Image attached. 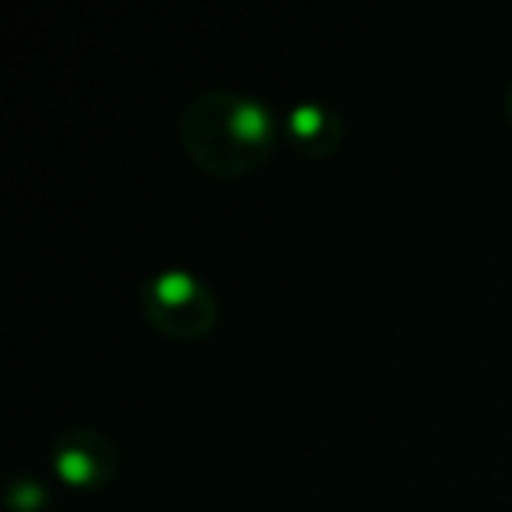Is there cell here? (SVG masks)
Listing matches in <instances>:
<instances>
[{
    "instance_id": "cell-1",
    "label": "cell",
    "mask_w": 512,
    "mask_h": 512,
    "mask_svg": "<svg viewBox=\"0 0 512 512\" xmlns=\"http://www.w3.org/2000/svg\"><path fill=\"white\" fill-rule=\"evenodd\" d=\"M278 141V116L264 102L239 92H207L183 116L186 155L207 176H249L274 155Z\"/></svg>"
},
{
    "instance_id": "cell-2",
    "label": "cell",
    "mask_w": 512,
    "mask_h": 512,
    "mask_svg": "<svg viewBox=\"0 0 512 512\" xmlns=\"http://www.w3.org/2000/svg\"><path fill=\"white\" fill-rule=\"evenodd\" d=\"M141 313L162 337L204 341L218 320V302L197 274L162 271L141 285Z\"/></svg>"
},
{
    "instance_id": "cell-3",
    "label": "cell",
    "mask_w": 512,
    "mask_h": 512,
    "mask_svg": "<svg viewBox=\"0 0 512 512\" xmlns=\"http://www.w3.org/2000/svg\"><path fill=\"white\" fill-rule=\"evenodd\" d=\"M53 470L64 484L81 491L106 488L116 477V446L92 428H67L53 442Z\"/></svg>"
},
{
    "instance_id": "cell-4",
    "label": "cell",
    "mask_w": 512,
    "mask_h": 512,
    "mask_svg": "<svg viewBox=\"0 0 512 512\" xmlns=\"http://www.w3.org/2000/svg\"><path fill=\"white\" fill-rule=\"evenodd\" d=\"M281 137L306 158H327L341 144V116L320 102H302L281 120Z\"/></svg>"
},
{
    "instance_id": "cell-5",
    "label": "cell",
    "mask_w": 512,
    "mask_h": 512,
    "mask_svg": "<svg viewBox=\"0 0 512 512\" xmlns=\"http://www.w3.org/2000/svg\"><path fill=\"white\" fill-rule=\"evenodd\" d=\"M46 502H50V491L39 477L32 474H18L15 481L8 484V505L11 512H43Z\"/></svg>"
},
{
    "instance_id": "cell-6",
    "label": "cell",
    "mask_w": 512,
    "mask_h": 512,
    "mask_svg": "<svg viewBox=\"0 0 512 512\" xmlns=\"http://www.w3.org/2000/svg\"><path fill=\"white\" fill-rule=\"evenodd\" d=\"M505 116H509V123H512V85H509V92H505Z\"/></svg>"
}]
</instances>
